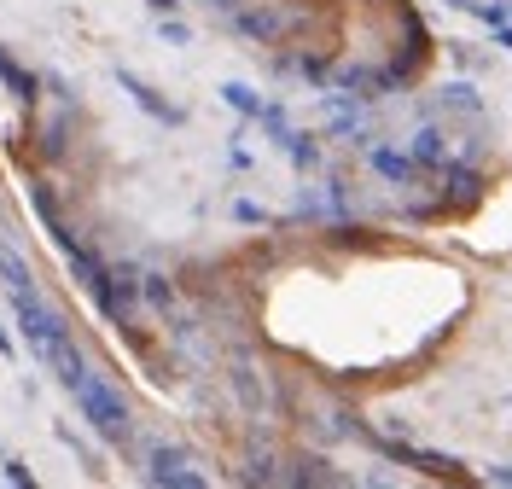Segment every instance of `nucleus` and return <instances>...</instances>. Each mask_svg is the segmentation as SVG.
Returning <instances> with one entry per match:
<instances>
[{
  "instance_id": "obj_18",
  "label": "nucleus",
  "mask_w": 512,
  "mask_h": 489,
  "mask_svg": "<svg viewBox=\"0 0 512 489\" xmlns=\"http://www.w3.org/2000/svg\"><path fill=\"white\" fill-rule=\"evenodd\" d=\"M256 129L268 134L274 146H286V140H291V117L280 111V105H274V99H268V105H262V117H256Z\"/></svg>"
},
{
  "instance_id": "obj_3",
  "label": "nucleus",
  "mask_w": 512,
  "mask_h": 489,
  "mask_svg": "<svg viewBox=\"0 0 512 489\" xmlns=\"http://www.w3.org/2000/svg\"><path fill=\"white\" fill-rule=\"evenodd\" d=\"M437 187H443V210L448 216H466V210H478L483 204V169L478 158H448L443 169H437Z\"/></svg>"
},
{
  "instance_id": "obj_22",
  "label": "nucleus",
  "mask_w": 512,
  "mask_h": 489,
  "mask_svg": "<svg viewBox=\"0 0 512 489\" xmlns=\"http://www.w3.org/2000/svg\"><path fill=\"white\" fill-rule=\"evenodd\" d=\"M233 216H239V222H245V228H256V222H268V216H262V210H256V204H233Z\"/></svg>"
},
{
  "instance_id": "obj_15",
  "label": "nucleus",
  "mask_w": 512,
  "mask_h": 489,
  "mask_svg": "<svg viewBox=\"0 0 512 489\" xmlns=\"http://www.w3.org/2000/svg\"><path fill=\"white\" fill-rule=\"evenodd\" d=\"M222 99L245 117V123H256V117H262V105H268V99L256 94V88H245V82H222Z\"/></svg>"
},
{
  "instance_id": "obj_24",
  "label": "nucleus",
  "mask_w": 512,
  "mask_h": 489,
  "mask_svg": "<svg viewBox=\"0 0 512 489\" xmlns=\"http://www.w3.org/2000/svg\"><path fill=\"white\" fill-rule=\"evenodd\" d=\"M0 356H6V361L18 356V344H12V332H6V326H0Z\"/></svg>"
},
{
  "instance_id": "obj_11",
  "label": "nucleus",
  "mask_w": 512,
  "mask_h": 489,
  "mask_svg": "<svg viewBox=\"0 0 512 489\" xmlns=\"http://www.w3.org/2000/svg\"><path fill=\"white\" fill-rule=\"evenodd\" d=\"M0 280L12 286V297L35 292V268H30V262H24V257H18L12 245H0Z\"/></svg>"
},
{
  "instance_id": "obj_16",
  "label": "nucleus",
  "mask_w": 512,
  "mask_h": 489,
  "mask_svg": "<svg viewBox=\"0 0 512 489\" xmlns=\"http://www.w3.org/2000/svg\"><path fill=\"white\" fill-rule=\"evenodd\" d=\"M291 466H297V472H286V484H344L338 472H326V460L320 455H297Z\"/></svg>"
},
{
  "instance_id": "obj_17",
  "label": "nucleus",
  "mask_w": 512,
  "mask_h": 489,
  "mask_svg": "<svg viewBox=\"0 0 512 489\" xmlns=\"http://www.w3.org/2000/svg\"><path fill=\"white\" fill-rule=\"evenodd\" d=\"M140 297H146L152 309H163V315H169L181 292H175V280H163V274H140Z\"/></svg>"
},
{
  "instance_id": "obj_12",
  "label": "nucleus",
  "mask_w": 512,
  "mask_h": 489,
  "mask_svg": "<svg viewBox=\"0 0 512 489\" xmlns=\"http://www.w3.org/2000/svg\"><path fill=\"white\" fill-rule=\"evenodd\" d=\"M437 111H460V117H478L483 99H478V88H472V82H448L443 94H437Z\"/></svg>"
},
{
  "instance_id": "obj_6",
  "label": "nucleus",
  "mask_w": 512,
  "mask_h": 489,
  "mask_svg": "<svg viewBox=\"0 0 512 489\" xmlns=\"http://www.w3.org/2000/svg\"><path fill=\"white\" fill-rule=\"evenodd\" d=\"M117 82H123V94L134 99V105H140L146 117H158V123H181V117H187L181 105H169V99H158V88H152V82H140L134 70H117Z\"/></svg>"
},
{
  "instance_id": "obj_14",
  "label": "nucleus",
  "mask_w": 512,
  "mask_h": 489,
  "mask_svg": "<svg viewBox=\"0 0 512 489\" xmlns=\"http://www.w3.org/2000/svg\"><path fill=\"white\" fill-rule=\"evenodd\" d=\"M245 478H251V484H286L280 455H274V449H251V455H245Z\"/></svg>"
},
{
  "instance_id": "obj_8",
  "label": "nucleus",
  "mask_w": 512,
  "mask_h": 489,
  "mask_svg": "<svg viewBox=\"0 0 512 489\" xmlns=\"http://www.w3.org/2000/svg\"><path fill=\"white\" fill-rule=\"evenodd\" d=\"M367 163L379 169L390 187H414V181H419V158H414V152H396V146H367Z\"/></svg>"
},
{
  "instance_id": "obj_5",
  "label": "nucleus",
  "mask_w": 512,
  "mask_h": 489,
  "mask_svg": "<svg viewBox=\"0 0 512 489\" xmlns=\"http://www.w3.org/2000/svg\"><path fill=\"white\" fill-rule=\"evenodd\" d=\"M146 478L163 489H204V472H192V460L181 449H152L146 455Z\"/></svg>"
},
{
  "instance_id": "obj_21",
  "label": "nucleus",
  "mask_w": 512,
  "mask_h": 489,
  "mask_svg": "<svg viewBox=\"0 0 512 489\" xmlns=\"http://www.w3.org/2000/svg\"><path fill=\"white\" fill-rule=\"evenodd\" d=\"M6 484H18V489L30 484V489H35V472L24 466V460H6Z\"/></svg>"
},
{
  "instance_id": "obj_23",
  "label": "nucleus",
  "mask_w": 512,
  "mask_h": 489,
  "mask_svg": "<svg viewBox=\"0 0 512 489\" xmlns=\"http://www.w3.org/2000/svg\"><path fill=\"white\" fill-rule=\"evenodd\" d=\"M489 484H507L512 489V466H489Z\"/></svg>"
},
{
  "instance_id": "obj_7",
  "label": "nucleus",
  "mask_w": 512,
  "mask_h": 489,
  "mask_svg": "<svg viewBox=\"0 0 512 489\" xmlns=\"http://www.w3.org/2000/svg\"><path fill=\"white\" fill-rule=\"evenodd\" d=\"M408 152L419 158V169H443L448 158H460V146H454V134L437 129V123H425V129L408 140Z\"/></svg>"
},
{
  "instance_id": "obj_25",
  "label": "nucleus",
  "mask_w": 512,
  "mask_h": 489,
  "mask_svg": "<svg viewBox=\"0 0 512 489\" xmlns=\"http://www.w3.org/2000/svg\"><path fill=\"white\" fill-rule=\"evenodd\" d=\"M210 12H222V18H233V12H239V0H210Z\"/></svg>"
},
{
  "instance_id": "obj_2",
  "label": "nucleus",
  "mask_w": 512,
  "mask_h": 489,
  "mask_svg": "<svg viewBox=\"0 0 512 489\" xmlns=\"http://www.w3.org/2000/svg\"><path fill=\"white\" fill-rule=\"evenodd\" d=\"M12 309H18V332H24V344H30V356L41 361V367H59V361L76 350L64 309H53V303H47L41 292L12 297Z\"/></svg>"
},
{
  "instance_id": "obj_26",
  "label": "nucleus",
  "mask_w": 512,
  "mask_h": 489,
  "mask_svg": "<svg viewBox=\"0 0 512 489\" xmlns=\"http://www.w3.org/2000/svg\"><path fill=\"white\" fill-rule=\"evenodd\" d=\"M146 6H152V12H158V18H163V12H175L181 0H146Z\"/></svg>"
},
{
  "instance_id": "obj_20",
  "label": "nucleus",
  "mask_w": 512,
  "mask_h": 489,
  "mask_svg": "<svg viewBox=\"0 0 512 489\" xmlns=\"http://www.w3.org/2000/svg\"><path fill=\"white\" fill-rule=\"evenodd\" d=\"M53 437H59V443H64V449H76V460H82V466H99V460H94V449H88V443H82V437H76V431H70V425H53Z\"/></svg>"
},
{
  "instance_id": "obj_13",
  "label": "nucleus",
  "mask_w": 512,
  "mask_h": 489,
  "mask_svg": "<svg viewBox=\"0 0 512 489\" xmlns=\"http://www.w3.org/2000/svg\"><path fill=\"white\" fill-rule=\"evenodd\" d=\"M280 152H286V158H291V169H303V175H309V169H320V140H315V134L291 129V140L280 146Z\"/></svg>"
},
{
  "instance_id": "obj_4",
  "label": "nucleus",
  "mask_w": 512,
  "mask_h": 489,
  "mask_svg": "<svg viewBox=\"0 0 512 489\" xmlns=\"http://www.w3.org/2000/svg\"><path fill=\"white\" fill-rule=\"evenodd\" d=\"M297 24V12H280V6H239L233 12V30L245 41H262V47H280Z\"/></svg>"
},
{
  "instance_id": "obj_9",
  "label": "nucleus",
  "mask_w": 512,
  "mask_h": 489,
  "mask_svg": "<svg viewBox=\"0 0 512 489\" xmlns=\"http://www.w3.org/2000/svg\"><path fill=\"white\" fill-rule=\"evenodd\" d=\"M0 88H6L12 99H24V105L35 111V99H41V76H35V70H24L12 53H6V47H0Z\"/></svg>"
},
{
  "instance_id": "obj_1",
  "label": "nucleus",
  "mask_w": 512,
  "mask_h": 489,
  "mask_svg": "<svg viewBox=\"0 0 512 489\" xmlns=\"http://www.w3.org/2000/svg\"><path fill=\"white\" fill-rule=\"evenodd\" d=\"M70 396H76V414L94 425L105 443L128 449V437H134V414H128V396L117 391V385H111L105 373H94V367H88V373H82V379L70 385Z\"/></svg>"
},
{
  "instance_id": "obj_10",
  "label": "nucleus",
  "mask_w": 512,
  "mask_h": 489,
  "mask_svg": "<svg viewBox=\"0 0 512 489\" xmlns=\"http://www.w3.org/2000/svg\"><path fill=\"white\" fill-rule=\"evenodd\" d=\"M35 152H41V163H64V152H70V111L47 117V123L35 129Z\"/></svg>"
},
{
  "instance_id": "obj_19",
  "label": "nucleus",
  "mask_w": 512,
  "mask_h": 489,
  "mask_svg": "<svg viewBox=\"0 0 512 489\" xmlns=\"http://www.w3.org/2000/svg\"><path fill=\"white\" fill-rule=\"evenodd\" d=\"M158 35H163V41H169V47H192V24H181V18H175V12H163Z\"/></svg>"
}]
</instances>
